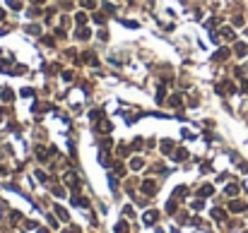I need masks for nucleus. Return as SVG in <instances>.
Segmentation results:
<instances>
[{
  "instance_id": "f257e3e1",
  "label": "nucleus",
  "mask_w": 248,
  "mask_h": 233,
  "mask_svg": "<svg viewBox=\"0 0 248 233\" xmlns=\"http://www.w3.org/2000/svg\"><path fill=\"white\" fill-rule=\"evenodd\" d=\"M224 58H229V51H227V48H219V51L214 53V60H224Z\"/></svg>"
},
{
  "instance_id": "f03ea898",
  "label": "nucleus",
  "mask_w": 248,
  "mask_h": 233,
  "mask_svg": "<svg viewBox=\"0 0 248 233\" xmlns=\"http://www.w3.org/2000/svg\"><path fill=\"white\" fill-rule=\"evenodd\" d=\"M243 209H246L243 202H231V212H243Z\"/></svg>"
},
{
  "instance_id": "7ed1b4c3",
  "label": "nucleus",
  "mask_w": 248,
  "mask_h": 233,
  "mask_svg": "<svg viewBox=\"0 0 248 233\" xmlns=\"http://www.w3.org/2000/svg\"><path fill=\"white\" fill-rule=\"evenodd\" d=\"M246 43H236V55H246Z\"/></svg>"
},
{
  "instance_id": "20e7f679",
  "label": "nucleus",
  "mask_w": 248,
  "mask_h": 233,
  "mask_svg": "<svg viewBox=\"0 0 248 233\" xmlns=\"http://www.w3.org/2000/svg\"><path fill=\"white\" fill-rule=\"evenodd\" d=\"M75 22H77V24L82 27V24H87V17H84L82 12H77V17H75Z\"/></svg>"
},
{
  "instance_id": "39448f33",
  "label": "nucleus",
  "mask_w": 248,
  "mask_h": 233,
  "mask_svg": "<svg viewBox=\"0 0 248 233\" xmlns=\"http://www.w3.org/2000/svg\"><path fill=\"white\" fill-rule=\"evenodd\" d=\"M210 192H212V185H205V188L200 190V195H202V197H207V195H210Z\"/></svg>"
},
{
  "instance_id": "423d86ee",
  "label": "nucleus",
  "mask_w": 248,
  "mask_h": 233,
  "mask_svg": "<svg viewBox=\"0 0 248 233\" xmlns=\"http://www.w3.org/2000/svg\"><path fill=\"white\" fill-rule=\"evenodd\" d=\"M2 101H12V91H10V89L2 91Z\"/></svg>"
},
{
  "instance_id": "0eeeda50",
  "label": "nucleus",
  "mask_w": 248,
  "mask_h": 233,
  "mask_svg": "<svg viewBox=\"0 0 248 233\" xmlns=\"http://www.w3.org/2000/svg\"><path fill=\"white\" fill-rule=\"evenodd\" d=\"M94 22H99V24H104V15H101V12H96V15H94Z\"/></svg>"
},
{
  "instance_id": "6e6552de",
  "label": "nucleus",
  "mask_w": 248,
  "mask_h": 233,
  "mask_svg": "<svg viewBox=\"0 0 248 233\" xmlns=\"http://www.w3.org/2000/svg\"><path fill=\"white\" fill-rule=\"evenodd\" d=\"M222 36H227V39H231V36H234V31H231V29H222Z\"/></svg>"
},
{
  "instance_id": "1a4fd4ad",
  "label": "nucleus",
  "mask_w": 248,
  "mask_h": 233,
  "mask_svg": "<svg viewBox=\"0 0 248 233\" xmlns=\"http://www.w3.org/2000/svg\"><path fill=\"white\" fill-rule=\"evenodd\" d=\"M227 192H229V195H236V192H239V188H236V185H229V188H227Z\"/></svg>"
},
{
  "instance_id": "9d476101",
  "label": "nucleus",
  "mask_w": 248,
  "mask_h": 233,
  "mask_svg": "<svg viewBox=\"0 0 248 233\" xmlns=\"http://www.w3.org/2000/svg\"><path fill=\"white\" fill-rule=\"evenodd\" d=\"M116 233H125V224H118V226H116Z\"/></svg>"
},
{
  "instance_id": "9b49d317",
  "label": "nucleus",
  "mask_w": 248,
  "mask_h": 233,
  "mask_svg": "<svg viewBox=\"0 0 248 233\" xmlns=\"http://www.w3.org/2000/svg\"><path fill=\"white\" fill-rule=\"evenodd\" d=\"M82 5L84 7H94V0H82Z\"/></svg>"
},
{
  "instance_id": "f8f14e48",
  "label": "nucleus",
  "mask_w": 248,
  "mask_h": 233,
  "mask_svg": "<svg viewBox=\"0 0 248 233\" xmlns=\"http://www.w3.org/2000/svg\"><path fill=\"white\" fill-rule=\"evenodd\" d=\"M2 17H5V12H2V10H0V19H2Z\"/></svg>"
}]
</instances>
